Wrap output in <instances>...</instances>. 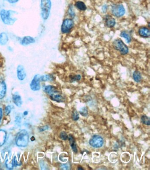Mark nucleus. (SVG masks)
Returning <instances> with one entry per match:
<instances>
[{
    "instance_id": "nucleus-1",
    "label": "nucleus",
    "mask_w": 150,
    "mask_h": 170,
    "mask_svg": "<svg viewBox=\"0 0 150 170\" xmlns=\"http://www.w3.org/2000/svg\"><path fill=\"white\" fill-rule=\"evenodd\" d=\"M16 13L14 11L3 9L0 11V17L5 25H13L17 20V18L13 16Z\"/></svg>"
},
{
    "instance_id": "nucleus-2",
    "label": "nucleus",
    "mask_w": 150,
    "mask_h": 170,
    "mask_svg": "<svg viewBox=\"0 0 150 170\" xmlns=\"http://www.w3.org/2000/svg\"><path fill=\"white\" fill-rule=\"evenodd\" d=\"M29 136L28 132L26 130H22L17 134L15 138V143L18 146L25 147L29 142Z\"/></svg>"
},
{
    "instance_id": "nucleus-3",
    "label": "nucleus",
    "mask_w": 150,
    "mask_h": 170,
    "mask_svg": "<svg viewBox=\"0 0 150 170\" xmlns=\"http://www.w3.org/2000/svg\"><path fill=\"white\" fill-rule=\"evenodd\" d=\"M51 0H41V16L44 20L48 19L51 9Z\"/></svg>"
},
{
    "instance_id": "nucleus-4",
    "label": "nucleus",
    "mask_w": 150,
    "mask_h": 170,
    "mask_svg": "<svg viewBox=\"0 0 150 170\" xmlns=\"http://www.w3.org/2000/svg\"><path fill=\"white\" fill-rule=\"evenodd\" d=\"M113 46L115 50L119 51L122 55H126L128 53V47L120 38L116 39L114 41Z\"/></svg>"
},
{
    "instance_id": "nucleus-5",
    "label": "nucleus",
    "mask_w": 150,
    "mask_h": 170,
    "mask_svg": "<svg viewBox=\"0 0 150 170\" xmlns=\"http://www.w3.org/2000/svg\"><path fill=\"white\" fill-rule=\"evenodd\" d=\"M74 26V22L72 19L70 18L64 19L61 27L62 33L63 34L69 33L71 31Z\"/></svg>"
},
{
    "instance_id": "nucleus-6",
    "label": "nucleus",
    "mask_w": 150,
    "mask_h": 170,
    "mask_svg": "<svg viewBox=\"0 0 150 170\" xmlns=\"http://www.w3.org/2000/svg\"><path fill=\"white\" fill-rule=\"evenodd\" d=\"M89 144L94 148H100L104 145V140L100 135H95L90 139Z\"/></svg>"
},
{
    "instance_id": "nucleus-7",
    "label": "nucleus",
    "mask_w": 150,
    "mask_h": 170,
    "mask_svg": "<svg viewBox=\"0 0 150 170\" xmlns=\"http://www.w3.org/2000/svg\"><path fill=\"white\" fill-rule=\"evenodd\" d=\"M112 12L114 16L120 17L125 14L126 11L122 4H115L112 6Z\"/></svg>"
},
{
    "instance_id": "nucleus-8",
    "label": "nucleus",
    "mask_w": 150,
    "mask_h": 170,
    "mask_svg": "<svg viewBox=\"0 0 150 170\" xmlns=\"http://www.w3.org/2000/svg\"><path fill=\"white\" fill-rule=\"evenodd\" d=\"M40 77L41 75L40 74H36L31 81L30 84V87L32 90L38 91L40 90L41 89Z\"/></svg>"
},
{
    "instance_id": "nucleus-9",
    "label": "nucleus",
    "mask_w": 150,
    "mask_h": 170,
    "mask_svg": "<svg viewBox=\"0 0 150 170\" xmlns=\"http://www.w3.org/2000/svg\"><path fill=\"white\" fill-rule=\"evenodd\" d=\"M36 40L34 37L30 36H24L20 40V44L24 46H27L32 44H34Z\"/></svg>"
},
{
    "instance_id": "nucleus-10",
    "label": "nucleus",
    "mask_w": 150,
    "mask_h": 170,
    "mask_svg": "<svg viewBox=\"0 0 150 170\" xmlns=\"http://www.w3.org/2000/svg\"><path fill=\"white\" fill-rule=\"evenodd\" d=\"M104 23L106 26L109 28H112L116 24V20L112 16L107 15L104 17Z\"/></svg>"
},
{
    "instance_id": "nucleus-11",
    "label": "nucleus",
    "mask_w": 150,
    "mask_h": 170,
    "mask_svg": "<svg viewBox=\"0 0 150 170\" xmlns=\"http://www.w3.org/2000/svg\"><path fill=\"white\" fill-rule=\"evenodd\" d=\"M17 75L19 80L23 81L26 77L25 70L22 65H19L17 68Z\"/></svg>"
},
{
    "instance_id": "nucleus-12",
    "label": "nucleus",
    "mask_w": 150,
    "mask_h": 170,
    "mask_svg": "<svg viewBox=\"0 0 150 170\" xmlns=\"http://www.w3.org/2000/svg\"><path fill=\"white\" fill-rule=\"evenodd\" d=\"M138 34L142 38H147L150 37V31L148 28L145 27H143L140 28L138 30Z\"/></svg>"
},
{
    "instance_id": "nucleus-13",
    "label": "nucleus",
    "mask_w": 150,
    "mask_h": 170,
    "mask_svg": "<svg viewBox=\"0 0 150 170\" xmlns=\"http://www.w3.org/2000/svg\"><path fill=\"white\" fill-rule=\"evenodd\" d=\"M7 91V86L5 81L0 80V99L4 98Z\"/></svg>"
},
{
    "instance_id": "nucleus-14",
    "label": "nucleus",
    "mask_w": 150,
    "mask_h": 170,
    "mask_svg": "<svg viewBox=\"0 0 150 170\" xmlns=\"http://www.w3.org/2000/svg\"><path fill=\"white\" fill-rule=\"evenodd\" d=\"M44 90L46 93L49 95L57 94L59 93L58 90L55 87L51 85H48L45 86L44 88Z\"/></svg>"
},
{
    "instance_id": "nucleus-15",
    "label": "nucleus",
    "mask_w": 150,
    "mask_h": 170,
    "mask_svg": "<svg viewBox=\"0 0 150 170\" xmlns=\"http://www.w3.org/2000/svg\"><path fill=\"white\" fill-rule=\"evenodd\" d=\"M9 41V37L6 32H2L0 34V45L5 46Z\"/></svg>"
},
{
    "instance_id": "nucleus-16",
    "label": "nucleus",
    "mask_w": 150,
    "mask_h": 170,
    "mask_svg": "<svg viewBox=\"0 0 150 170\" xmlns=\"http://www.w3.org/2000/svg\"><path fill=\"white\" fill-rule=\"evenodd\" d=\"M68 139L69 140L70 145H71V147L73 150V151L75 153H77V147L76 143L74 137L72 135H70L68 137Z\"/></svg>"
},
{
    "instance_id": "nucleus-17",
    "label": "nucleus",
    "mask_w": 150,
    "mask_h": 170,
    "mask_svg": "<svg viewBox=\"0 0 150 170\" xmlns=\"http://www.w3.org/2000/svg\"><path fill=\"white\" fill-rule=\"evenodd\" d=\"M12 100L15 104L17 107H21L22 104V98L20 95L17 94H15L12 96Z\"/></svg>"
},
{
    "instance_id": "nucleus-18",
    "label": "nucleus",
    "mask_w": 150,
    "mask_h": 170,
    "mask_svg": "<svg viewBox=\"0 0 150 170\" xmlns=\"http://www.w3.org/2000/svg\"><path fill=\"white\" fill-rule=\"evenodd\" d=\"M50 98L51 100L57 102H62L65 101L64 98L62 96L57 94L50 95Z\"/></svg>"
},
{
    "instance_id": "nucleus-19",
    "label": "nucleus",
    "mask_w": 150,
    "mask_h": 170,
    "mask_svg": "<svg viewBox=\"0 0 150 170\" xmlns=\"http://www.w3.org/2000/svg\"><path fill=\"white\" fill-rule=\"evenodd\" d=\"M7 132L5 130H0V147L2 146L5 142Z\"/></svg>"
},
{
    "instance_id": "nucleus-20",
    "label": "nucleus",
    "mask_w": 150,
    "mask_h": 170,
    "mask_svg": "<svg viewBox=\"0 0 150 170\" xmlns=\"http://www.w3.org/2000/svg\"><path fill=\"white\" fill-rule=\"evenodd\" d=\"M55 78L52 74H44L41 75L40 81L41 82H45L48 81H52L54 80Z\"/></svg>"
},
{
    "instance_id": "nucleus-21",
    "label": "nucleus",
    "mask_w": 150,
    "mask_h": 170,
    "mask_svg": "<svg viewBox=\"0 0 150 170\" xmlns=\"http://www.w3.org/2000/svg\"><path fill=\"white\" fill-rule=\"evenodd\" d=\"M75 6L78 10L81 11H85L87 9L85 4L81 1H77L75 4Z\"/></svg>"
},
{
    "instance_id": "nucleus-22",
    "label": "nucleus",
    "mask_w": 150,
    "mask_h": 170,
    "mask_svg": "<svg viewBox=\"0 0 150 170\" xmlns=\"http://www.w3.org/2000/svg\"><path fill=\"white\" fill-rule=\"evenodd\" d=\"M120 36L126 39L127 43H130L131 41V37L129 33L126 31H121V33H120Z\"/></svg>"
},
{
    "instance_id": "nucleus-23",
    "label": "nucleus",
    "mask_w": 150,
    "mask_h": 170,
    "mask_svg": "<svg viewBox=\"0 0 150 170\" xmlns=\"http://www.w3.org/2000/svg\"><path fill=\"white\" fill-rule=\"evenodd\" d=\"M133 79L137 83H140L142 79V76L141 73L138 70L134 71L133 74Z\"/></svg>"
},
{
    "instance_id": "nucleus-24",
    "label": "nucleus",
    "mask_w": 150,
    "mask_h": 170,
    "mask_svg": "<svg viewBox=\"0 0 150 170\" xmlns=\"http://www.w3.org/2000/svg\"><path fill=\"white\" fill-rule=\"evenodd\" d=\"M141 122L143 124L149 126L150 124V119L149 117L146 115H143L141 117Z\"/></svg>"
},
{
    "instance_id": "nucleus-25",
    "label": "nucleus",
    "mask_w": 150,
    "mask_h": 170,
    "mask_svg": "<svg viewBox=\"0 0 150 170\" xmlns=\"http://www.w3.org/2000/svg\"><path fill=\"white\" fill-rule=\"evenodd\" d=\"M68 15L70 16V17L72 18H74L75 16V11H74L73 5H69L68 10Z\"/></svg>"
},
{
    "instance_id": "nucleus-26",
    "label": "nucleus",
    "mask_w": 150,
    "mask_h": 170,
    "mask_svg": "<svg viewBox=\"0 0 150 170\" xmlns=\"http://www.w3.org/2000/svg\"><path fill=\"white\" fill-rule=\"evenodd\" d=\"M88 113L89 112H88V109L86 107L82 108L80 110V114L83 117H87L88 116Z\"/></svg>"
},
{
    "instance_id": "nucleus-27",
    "label": "nucleus",
    "mask_w": 150,
    "mask_h": 170,
    "mask_svg": "<svg viewBox=\"0 0 150 170\" xmlns=\"http://www.w3.org/2000/svg\"><path fill=\"white\" fill-rule=\"evenodd\" d=\"M72 118L74 121H77L79 119V115L76 110H74L72 114Z\"/></svg>"
},
{
    "instance_id": "nucleus-28",
    "label": "nucleus",
    "mask_w": 150,
    "mask_h": 170,
    "mask_svg": "<svg viewBox=\"0 0 150 170\" xmlns=\"http://www.w3.org/2000/svg\"><path fill=\"white\" fill-rule=\"evenodd\" d=\"M70 79H71L70 81L71 83H72V82L80 80L81 79V76L80 74H77V75H75V76H72Z\"/></svg>"
},
{
    "instance_id": "nucleus-29",
    "label": "nucleus",
    "mask_w": 150,
    "mask_h": 170,
    "mask_svg": "<svg viewBox=\"0 0 150 170\" xmlns=\"http://www.w3.org/2000/svg\"><path fill=\"white\" fill-rule=\"evenodd\" d=\"M60 137V138L62 140H63V141H66L68 138V136L67 133L64 131H62L61 132Z\"/></svg>"
},
{
    "instance_id": "nucleus-30",
    "label": "nucleus",
    "mask_w": 150,
    "mask_h": 170,
    "mask_svg": "<svg viewBox=\"0 0 150 170\" xmlns=\"http://www.w3.org/2000/svg\"><path fill=\"white\" fill-rule=\"evenodd\" d=\"M11 110V106H8L6 107L5 108V113L6 115H9L10 113Z\"/></svg>"
},
{
    "instance_id": "nucleus-31",
    "label": "nucleus",
    "mask_w": 150,
    "mask_h": 170,
    "mask_svg": "<svg viewBox=\"0 0 150 170\" xmlns=\"http://www.w3.org/2000/svg\"><path fill=\"white\" fill-rule=\"evenodd\" d=\"M61 168L63 170H69L70 169L69 165H67V164H63V165H62Z\"/></svg>"
},
{
    "instance_id": "nucleus-32",
    "label": "nucleus",
    "mask_w": 150,
    "mask_h": 170,
    "mask_svg": "<svg viewBox=\"0 0 150 170\" xmlns=\"http://www.w3.org/2000/svg\"><path fill=\"white\" fill-rule=\"evenodd\" d=\"M10 4H15L19 1V0H5Z\"/></svg>"
},
{
    "instance_id": "nucleus-33",
    "label": "nucleus",
    "mask_w": 150,
    "mask_h": 170,
    "mask_svg": "<svg viewBox=\"0 0 150 170\" xmlns=\"http://www.w3.org/2000/svg\"><path fill=\"white\" fill-rule=\"evenodd\" d=\"M48 128V126H44L42 127L39 128L40 132H43L45 130H47Z\"/></svg>"
},
{
    "instance_id": "nucleus-34",
    "label": "nucleus",
    "mask_w": 150,
    "mask_h": 170,
    "mask_svg": "<svg viewBox=\"0 0 150 170\" xmlns=\"http://www.w3.org/2000/svg\"><path fill=\"white\" fill-rule=\"evenodd\" d=\"M2 116H3L2 109L1 108H0V122H1V119H2Z\"/></svg>"
},
{
    "instance_id": "nucleus-35",
    "label": "nucleus",
    "mask_w": 150,
    "mask_h": 170,
    "mask_svg": "<svg viewBox=\"0 0 150 170\" xmlns=\"http://www.w3.org/2000/svg\"><path fill=\"white\" fill-rule=\"evenodd\" d=\"M107 9H108V7H107V5H105L103 6V12H105L106 11H107Z\"/></svg>"
},
{
    "instance_id": "nucleus-36",
    "label": "nucleus",
    "mask_w": 150,
    "mask_h": 170,
    "mask_svg": "<svg viewBox=\"0 0 150 170\" xmlns=\"http://www.w3.org/2000/svg\"><path fill=\"white\" fill-rule=\"evenodd\" d=\"M8 50L9 51H11H11H13V48H11V47H10V46L8 47Z\"/></svg>"
},
{
    "instance_id": "nucleus-37",
    "label": "nucleus",
    "mask_w": 150,
    "mask_h": 170,
    "mask_svg": "<svg viewBox=\"0 0 150 170\" xmlns=\"http://www.w3.org/2000/svg\"><path fill=\"white\" fill-rule=\"evenodd\" d=\"M24 115H27L28 114V111H25L24 112Z\"/></svg>"
},
{
    "instance_id": "nucleus-38",
    "label": "nucleus",
    "mask_w": 150,
    "mask_h": 170,
    "mask_svg": "<svg viewBox=\"0 0 150 170\" xmlns=\"http://www.w3.org/2000/svg\"><path fill=\"white\" fill-rule=\"evenodd\" d=\"M78 169H79V170H83V168H81V167H78Z\"/></svg>"
}]
</instances>
